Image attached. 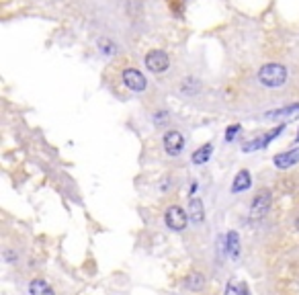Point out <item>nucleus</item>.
I'll list each match as a JSON object with an SVG mask.
<instances>
[{
	"mask_svg": "<svg viewBox=\"0 0 299 295\" xmlns=\"http://www.w3.org/2000/svg\"><path fill=\"white\" fill-rule=\"evenodd\" d=\"M258 80L262 86H268V88L283 86L287 80V70L281 64H266L258 70Z\"/></svg>",
	"mask_w": 299,
	"mask_h": 295,
	"instance_id": "nucleus-1",
	"label": "nucleus"
},
{
	"mask_svg": "<svg viewBox=\"0 0 299 295\" xmlns=\"http://www.w3.org/2000/svg\"><path fill=\"white\" fill-rule=\"evenodd\" d=\"M145 66H147L150 72L162 74V72L168 70L170 60H168V56H166L162 50H152V52H150V54L145 56Z\"/></svg>",
	"mask_w": 299,
	"mask_h": 295,
	"instance_id": "nucleus-2",
	"label": "nucleus"
},
{
	"mask_svg": "<svg viewBox=\"0 0 299 295\" xmlns=\"http://www.w3.org/2000/svg\"><path fill=\"white\" fill-rule=\"evenodd\" d=\"M187 222H189V213H187L185 209H181L179 205H172V207L166 209V226H168L170 230L183 232L185 226H187Z\"/></svg>",
	"mask_w": 299,
	"mask_h": 295,
	"instance_id": "nucleus-3",
	"label": "nucleus"
},
{
	"mask_svg": "<svg viewBox=\"0 0 299 295\" xmlns=\"http://www.w3.org/2000/svg\"><path fill=\"white\" fill-rule=\"evenodd\" d=\"M268 209H270V193H268V191H260V193L254 197L252 205H250V217L258 219V217L266 215Z\"/></svg>",
	"mask_w": 299,
	"mask_h": 295,
	"instance_id": "nucleus-4",
	"label": "nucleus"
},
{
	"mask_svg": "<svg viewBox=\"0 0 299 295\" xmlns=\"http://www.w3.org/2000/svg\"><path fill=\"white\" fill-rule=\"evenodd\" d=\"M123 82H125L127 88L135 90V92H141V90H145V86H147L143 74H141L139 70H135V68H127V70L123 72Z\"/></svg>",
	"mask_w": 299,
	"mask_h": 295,
	"instance_id": "nucleus-5",
	"label": "nucleus"
},
{
	"mask_svg": "<svg viewBox=\"0 0 299 295\" xmlns=\"http://www.w3.org/2000/svg\"><path fill=\"white\" fill-rule=\"evenodd\" d=\"M164 148L170 156H179L185 148V137L181 135V131H166L164 135Z\"/></svg>",
	"mask_w": 299,
	"mask_h": 295,
	"instance_id": "nucleus-6",
	"label": "nucleus"
},
{
	"mask_svg": "<svg viewBox=\"0 0 299 295\" xmlns=\"http://www.w3.org/2000/svg\"><path fill=\"white\" fill-rule=\"evenodd\" d=\"M285 129V125H279V127H275L270 133H266V135H260V137H256V139H252V141H248L246 145H244V152H254V150H260V148H266L277 135H281V131Z\"/></svg>",
	"mask_w": 299,
	"mask_h": 295,
	"instance_id": "nucleus-7",
	"label": "nucleus"
},
{
	"mask_svg": "<svg viewBox=\"0 0 299 295\" xmlns=\"http://www.w3.org/2000/svg\"><path fill=\"white\" fill-rule=\"evenodd\" d=\"M297 162H299V148L275 156V166H277V168H291V166L297 164Z\"/></svg>",
	"mask_w": 299,
	"mask_h": 295,
	"instance_id": "nucleus-8",
	"label": "nucleus"
},
{
	"mask_svg": "<svg viewBox=\"0 0 299 295\" xmlns=\"http://www.w3.org/2000/svg\"><path fill=\"white\" fill-rule=\"evenodd\" d=\"M189 219H191L193 224H201V222L205 219L203 203H201V199H197V197H193V199L189 201Z\"/></svg>",
	"mask_w": 299,
	"mask_h": 295,
	"instance_id": "nucleus-9",
	"label": "nucleus"
},
{
	"mask_svg": "<svg viewBox=\"0 0 299 295\" xmlns=\"http://www.w3.org/2000/svg\"><path fill=\"white\" fill-rule=\"evenodd\" d=\"M29 295H56V293H54V289L49 287L47 281H43V279H33V281L29 283Z\"/></svg>",
	"mask_w": 299,
	"mask_h": 295,
	"instance_id": "nucleus-10",
	"label": "nucleus"
},
{
	"mask_svg": "<svg viewBox=\"0 0 299 295\" xmlns=\"http://www.w3.org/2000/svg\"><path fill=\"white\" fill-rule=\"evenodd\" d=\"M250 185H252L250 173H248V170H240V173L236 175L234 183H232V191H234V193H242V191H246Z\"/></svg>",
	"mask_w": 299,
	"mask_h": 295,
	"instance_id": "nucleus-11",
	"label": "nucleus"
},
{
	"mask_svg": "<svg viewBox=\"0 0 299 295\" xmlns=\"http://www.w3.org/2000/svg\"><path fill=\"white\" fill-rule=\"evenodd\" d=\"M291 115H299V105H289L283 109H275L266 113V119H279V117H291Z\"/></svg>",
	"mask_w": 299,
	"mask_h": 295,
	"instance_id": "nucleus-12",
	"label": "nucleus"
},
{
	"mask_svg": "<svg viewBox=\"0 0 299 295\" xmlns=\"http://www.w3.org/2000/svg\"><path fill=\"white\" fill-rule=\"evenodd\" d=\"M211 152H213V145H211V143H205L203 148H199L197 152H193V162H195V164H205V162L209 160Z\"/></svg>",
	"mask_w": 299,
	"mask_h": 295,
	"instance_id": "nucleus-13",
	"label": "nucleus"
},
{
	"mask_svg": "<svg viewBox=\"0 0 299 295\" xmlns=\"http://www.w3.org/2000/svg\"><path fill=\"white\" fill-rule=\"evenodd\" d=\"M226 240H228V252H230V256L232 258H238L240 256V238H238V234L236 232H230Z\"/></svg>",
	"mask_w": 299,
	"mask_h": 295,
	"instance_id": "nucleus-14",
	"label": "nucleus"
},
{
	"mask_svg": "<svg viewBox=\"0 0 299 295\" xmlns=\"http://www.w3.org/2000/svg\"><path fill=\"white\" fill-rule=\"evenodd\" d=\"M185 283H187V287H189L191 291H199V289H203V285H205V277H203L201 273H193V275H189V277L185 279Z\"/></svg>",
	"mask_w": 299,
	"mask_h": 295,
	"instance_id": "nucleus-15",
	"label": "nucleus"
},
{
	"mask_svg": "<svg viewBox=\"0 0 299 295\" xmlns=\"http://www.w3.org/2000/svg\"><path fill=\"white\" fill-rule=\"evenodd\" d=\"M226 295H248V289L244 285H236V283H230L226 287Z\"/></svg>",
	"mask_w": 299,
	"mask_h": 295,
	"instance_id": "nucleus-16",
	"label": "nucleus"
},
{
	"mask_svg": "<svg viewBox=\"0 0 299 295\" xmlns=\"http://www.w3.org/2000/svg\"><path fill=\"white\" fill-rule=\"evenodd\" d=\"M238 131H240V125H232V127H228V131H226V139H228V141H234V137L238 135Z\"/></svg>",
	"mask_w": 299,
	"mask_h": 295,
	"instance_id": "nucleus-17",
	"label": "nucleus"
},
{
	"mask_svg": "<svg viewBox=\"0 0 299 295\" xmlns=\"http://www.w3.org/2000/svg\"><path fill=\"white\" fill-rule=\"evenodd\" d=\"M154 121H156V125H162V123H166V121H168V115L160 111V113H156V117H154Z\"/></svg>",
	"mask_w": 299,
	"mask_h": 295,
	"instance_id": "nucleus-18",
	"label": "nucleus"
},
{
	"mask_svg": "<svg viewBox=\"0 0 299 295\" xmlns=\"http://www.w3.org/2000/svg\"><path fill=\"white\" fill-rule=\"evenodd\" d=\"M295 228H297V230H299V217H297V219H295Z\"/></svg>",
	"mask_w": 299,
	"mask_h": 295,
	"instance_id": "nucleus-19",
	"label": "nucleus"
},
{
	"mask_svg": "<svg viewBox=\"0 0 299 295\" xmlns=\"http://www.w3.org/2000/svg\"><path fill=\"white\" fill-rule=\"evenodd\" d=\"M295 139H297V141H299V133H297V137H295Z\"/></svg>",
	"mask_w": 299,
	"mask_h": 295,
	"instance_id": "nucleus-20",
	"label": "nucleus"
}]
</instances>
